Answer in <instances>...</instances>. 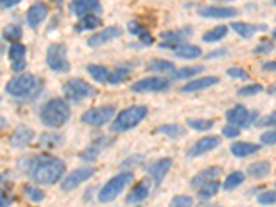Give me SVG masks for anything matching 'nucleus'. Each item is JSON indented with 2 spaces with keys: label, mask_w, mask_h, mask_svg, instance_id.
I'll return each mask as SVG.
<instances>
[{
  "label": "nucleus",
  "mask_w": 276,
  "mask_h": 207,
  "mask_svg": "<svg viewBox=\"0 0 276 207\" xmlns=\"http://www.w3.org/2000/svg\"><path fill=\"white\" fill-rule=\"evenodd\" d=\"M260 149H261V145L254 143H245V141H237L231 145V153L236 158H246L257 153Z\"/></svg>",
  "instance_id": "nucleus-24"
},
{
  "label": "nucleus",
  "mask_w": 276,
  "mask_h": 207,
  "mask_svg": "<svg viewBox=\"0 0 276 207\" xmlns=\"http://www.w3.org/2000/svg\"><path fill=\"white\" fill-rule=\"evenodd\" d=\"M36 78L32 74H22L6 84V91L13 97H25L34 89Z\"/></svg>",
  "instance_id": "nucleus-9"
},
{
  "label": "nucleus",
  "mask_w": 276,
  "mask_h": 207,
  "mask_svg": "<svg viewBox=\"0 0 276 207\" xmlns=\"http://www.w3.org/2000/svg\"><path fill=\"white\" fill-rule=\"evenodd\" d=\"M87 72H89L90 76H91L95 82H98V83H105V82L108 80L109 71L108 68L104 66V65L98 64L87 65Z\"/></svg>",
  "instance_id": "nucleus-35"
},
{
  "label": "nucleus",
  "mask_w": 276,
  "mask_h": 207,
  "mask_svg": "<svg viewBox=\"0 0 276 207\" xmlns=\"http://www.w3.org/2000/svg\"><path fill=\"white\" fill-rule=\"evenodd\" d=\"M276 123V115L275 112H272L269 115H265L262 118H258L256 120L257 127H271V126H275Z\"/></svg>",
  "instance_id": "nucleus-48"
},
{
  "label": "nucleus",
  "mask_w": 276,
  "mask_h": 207,
  "mask_svg": "<svg viewBox=\"0 0 276 207\" xmlns=\"http://www.w3.org/2000/svg\"><path fill=\"white\" fill-rule=\"evenodd\" d=\"M134 174L131 171H123L115 176L105 184L98 192V200L101 203H109L123 192V189L133 181Z\"/></svg>",
  "instance_id": "nucleus-4"
},
{
  "label": "nucleus",
  "mask_w": 276,
  "mask_h": 207,
  "mask_svg": "<svg viewBox=\"0 0 276 207\" xmlns=\"http://www.w3.org/2000/svg\"><path fill=\"white\" fill-rule=\"evenodd\" d=\"M26 68V61L22 59V61H17V62H13L11 64V71L13 72H21V71H24Z\"/></svg>",
  "instance_id": "nucleus-53"
},
{
  "label": "nucleus",
  "mask_w": 276,
  "mask_h": 207,
  "mask_svg": "<svg viewBox=\"0 0 276 207\" xmlns=\"http://www.w3.org/2000/svg\"><path fill=\"white\" fill-rule=\"evenodd\" d=\"M22 38V28L20 25H9L3 29V39L7 42H17Z\"/></svg>",
  "instance_id": "nucleus-40"
},
{
  "label": "nucleus",
  "mask_w": 276,
  "mask_h": 207,
  "mask_svg": "<svg viewBox=\"0 0 276 207\" xmlns=\"http://www.w3.org/2000/svg\"><path fill=\"white\" fill-rule=\"evenodd\" d=\"M26 174L29 176L33 181L45 185H53L57 184L64 177L65 163L61 159L50 155H38L33 158L28 159L25 162Z\"/></svg>",
  "instance_id": "nucleus-1"
},
{
  "label": "nucleus",
  "mask_w": 276,
  "mask_h": 207,
  "mask_svg": "<svg viewBox=\"0 0 276 207\" xmlns=\"http://www.w3.org/2000/svg\"><path fill=\"white\" fill-rule=\"evenodd\" d=\"M257 200H258V203L262 204V206H272V204H275L276 202L275 191H265V192L260 193V195L257 196Z\"/></svg>",
  "instance_id": "nucleus-45"
},
{
  "label": "nucleus",
  "mask_w": 276,
  "mask_h": 207,
  "mask_svg": "<svg viewBox=\"0 0 276 207\" xmlns=\"http://www.w3.org/2000/svg\"><path fill=\"white\" fill-rule=\"evenodd\" d=\"M152 134H162V135H166V137L172 138V140H177V138L184 137L187 134V130L181 124L168 123L162 124V126L156 127L152 131Z\"/></svg>",
  "instance_id": "nucleus-25"
},
{
  "label": "nucleus",
  "mask_w": 276,
  "mask_h": 207,
  "mask_svg": "<svg viewBox=\"0 0 276 207\" xmlns=\"http://www.w3.org/2000/svg\"><path fill=\"white\" fill-rule=\"evenodd\" d=\"M193 199L188 195H177L171 199L168 207H192Z\"/></svg>",
  "instance_id": "nucleus-44"
},
{
  "label": "nucleus",
  "mask_w": 276,
  "mask_h": 207,
  "mask_svg": "<svg viewBox=\"0 0 276 207\" xmlns=\"http://www.w3.org/2000/svg\"><path fill=\"white\" fill-rule=\"evenodd\" d=\"M101 24H102V21H101V18H99L98 15L87 14L84 15V17H82L79 22L75 25V32L82 33L84 30H93L95 29V28H98Z\"/></svg>",
  "instance_id": "nucleus-29"
},
{
  "label": "nucleus",
  "mask_w": 276,
  "mask_h": 207,
  "mask_svg": "<svg viewBox=\"0 0 276 207\" xmlns=\"http://www.w3.org/2000/svg\"><path fill=\"white\" fill-rule=\"evenodd\" d=\"M216 120L214 119H203V118H191L187 120V124L196 131H209L214 127Z\"/></svg>",
  "instance_id": "nucleus-37"
},
{
  "label": "nucleus",
  "mask_w": 276,
  "mask_h": 207,
  "mask_svg": "<svg viewBox=\"0 0 276 207\" xmlns=\"http://www.w3.org/2000/svg\"><path fill=\"white\" fill-rule=\"evenodd\" d=\"M127 30L134 36H137L138 39L143 42L144 45L151 46L153 43V36L151 34L145 26H143L141 24H138L137 21H130L127 24Z\"/></svg>",
  "instance_id": "nucleus-28"
},
{
  "label": "nucleus",
  "mask_w": 276,
  "mask_h": 207,
  "mask_svg": "<svg viewBox=\"0 0 276 207\" xmlns=\"http://www.w3.org/2000/svg\"><path fill=\"white\" fill-rule=\"evenodd\" d=\"M94 172V167H80L76 168L74 171L68 174L66 177L62 180V183H61V189L62 191H74L76 188L79 187L80 184L86 183L87 180L93 177Z\"/></svg>",
  "instance_id": "nucleus-12"
},
{
  "label": "nucleus",
  "mask_w": 276,
  "mask_h": 207,
  "mask_svg": "<svg viewBox=\"0 0 276 207\" xmlns=\"http://www.w3.org/2000/svg\"><path fill=\"white\" fill-rule=\"evenodd\" d=\"M222 172V167L220 166H210L206 167L202 171H199L195 177L191 180V187L195 189H199L203 184L209 183L212 180H217V177Z\"/></svg>",
  "instance_id": "nucleus-22"
},
{
  "label": "nucleus",
  "mask_w": 276,
  "mask_h": 207,
  "mask_svg": "<svg viewBox=\"0 0 276 207\" xmlns=\"http://www.w3.org/2000/svg\"><path fill=\"white\" fill-rule=\"evenodd\" d=\"M245 174L242 171H233L231 172L227 178H225V181H224V189L225 191H232V189H235L239 185L245 183Z\"/></svg>",
  "instance_id": "nucleus-38"
},
{
  "label": "nucleus",
  "mask_w": 276,
  "mask_h": 207,
  "mask_svg": "<svg viewBox=\"0 0 276 207\" xmlns=\"http://www.w3.org/2000/svg\"><path fill=\"white\" fill-rule=\"evenodd\" d=\"M221 133L224 137L227 138H236L240 135V128L235 127V126H231V124H228L225 127H222Z\"/></svg>",
  "instance_id": "nucleus-49"
},
{
  "label": "nucleus",
  "mask_w": 276,
  "mask_h": 207,
  "mask_svg": "<svg viewBox=\"0 0 276 207\" xmlns=\"http://www.w3.org/2000/svg\"><path fill=\"white\" fill-rule=\"evenodd\" d=\"M49 15V7L45 3H34L28 9L26 13V21L32 29H36Z\"/></svg>",
  "instance_id": "nucleus-19"
},
{
  "label": "nucleus",
  "mask_w": 276,
  "mask_h": 207,
  "mask_svg": "<svg viewBox=\"0 0 276 207\" xmlns=\"http://www.w3.org/2000/svg\"><path fill=\"white\" fill-rule=\"evenodd\" d=\"M227 75L232 79H239V80H249L250 79V75L247 74L245 69L236 68V66H232L227 71Z\"/></svg>",
  "instance_id": "nucleus-47"
},
{
  "label": "nucleus",
  "mask_w": 276,
  "mask_h": 207,
  "mask_svg": "<svg viewBox=\"0 0 276 207\" xmlns=\"http://www.w3.org/2000/svg\"><path fill=\"white\" fill-rule=\"evenodd\" d=\"M24 193L25 196L28 197L32 202H42L45 199V192L39 189V188L33 187V185H24Z\"/></svg>",
  "instance_id": "nucleus-42"
},
{
  "label": "nucleus",
  "mask_w": 276,
  "mask_h": 207,
  "mask_svg": "<svg viewBox=\"0 0 276 207\" xmlns=\"http://www.w3.org/2000/svg\"><path fill=\"white\" fill-rule=\"evenodd\" d=\"M34 138V131L28 126L21 124L15 128L14 133L10 137V145L13 148H24L26 145H29Z\"/></svg>",
  "instance_id": "nucleus-18"
},
{
  "label": "nucleus",
  "mask_w": 276,
  "mask_h": 207,
  "mask_svg": "<svg viewBox=\"0 0 276 207\" xmlns=\"http://www.w3.org/2000/svg\"><path fill=\"white\" fill-rule=\"evenodd\" d=\"M272 50H273V42L268 39H262L258 45L254 47L253 50V53L254 54H268V53H271Z\"/></svg>",
  "instance_id": "nucleus-46"
},
{
  "label": "nucleus",
  "mask_w": 276,
  "mask_h": 207,
  "mask_svg": "<svg viewBox=\"0 0 276 207\" xmlns=\"http://www.w3.org/2000/svg\"><path fill=\"white\" fill-rule=\"evenodd\" d=\"M227 54H228V49H225V47H221V49L213 50V51H210L209 54H206V57H204V58L206 59L220 58V57H224V55H227Z\"/></svg>",
  "instance_id": "nucleus-51"
},
{
  "label": "nucleus",
  "mask_w": 276,
  "mask_h": 207,
  "mask_svg": "<svg viewBox=\"0 0 276 207\" xmlns=\"http://www.w3.org/2000/svg\"><path fill=\"white\" fill-rule=\"evenodd\" d=\"M120 34H122V29L119 26H108V28L97 32V33L91 34L87 39V45L90 47H98V46L108 43L111 40L116 39Z\"/></svg>",
  "instance_id": "nucleus-17"
},
{
  "label": "nucleus",
  "mask_w": 276,
  "mask_h": 207,
  "mask_svg": "<svg viewBox=\"0 0 276 207\" xmlns=\"http://www.w3.org/2000/svg\"><path fill=\"white\" fill-rule=\"evenodd\" d=\"M225 118H227V122L231 126H235L237 128L249 127L253 123H256V120L258 119V114L257 112H249V109L245 105L237 104L233 108L227 111Z\"/></svg>",
  "instance_id": "nucleus-8"
},
{
  "label": "nucleus",
  "mask_w": 276,
  "mask_h": 207,
  "mask_svg": "<svg viewBox=\"0 0 276 207\" xmlns=\"http://www.w3.org/2000/svg\"><path fill=\"white\" fill-rule=\"evenodd\" d=\"M220 187H221V184L218 180H212V181H209V183L203 184L202 187L199 188V191H197V196L199 199H202V200H207V199H212L213 196H216L220 191Z\"/></svg>",
  "instance_id": "nucleus-33"
},
{
  "label": "nucleus",
  "mask_w": 276,
  "mask_h": 207,
  "mask_svg": "<svg viewBox=\"0 0 276 207\" xmlns=\"http://www.w3.org/2000/svg\"><path fill=\"white\" fill-rule=\"evenodd\" d=\"M174 69H176L174 64L171 61H167V59L155 58L151 59L147 64V71H149V72H170L171 74Z\"/></svg>",
  "instance_id": "nucleus-34"
},
{
  "label": "nucleus",
  "mask_w": 276,
  "mask_h": 207,
  "mask_svg": "<svg viewBox=\"0 0 276 207\" xmlns=\"http://www.w3.org/2000/svg\"><path fill=\"white\" fill-rule=\"evenodd\" d=\"M220 83V78L218 76H204V78H199V79L191 80L187 84H184L181 87V93H195V91H202V90L210 89L213 86Z\"/></svg>",
  "instance_id": "nucleus-21"
},
{
  "label": "nucleus",
  "mask_w": 276,
  "mask_h": 207,
  "mask_svg": "<svg viewBox=\"0 0 276 207\" xmlns=\"http://www.w3.org/2000/svg\"><path fill=\"white\" fill-rule=\"evenodd\" d=\"M114 143L115 137H111V135H102V137L95 138L93 143L90 144L89 147L80 153V159L84 160V162H94V160L98 159L99 155L105 149H108Z\"/></svg>",
  "instance_id": "nucleus-11"
},
{
  "label": "nucleus",
  "mask_w": 276,
  "mask_h": 207,
  "mask_svg": "<svg viewBox=\"0 0 276 207\" xmlns=\"http://www.w3.org/2000/svg\"><path fill=\"white\" fill-rule=\"evenodd\" d=\"M172 160L170 158H163L159 159L156 162H153L151 166H149L148 171L151 174V177L153 178V181H155V185L159 187L160 184L163 183V180L164 177L167 176L168 170L171 167Z\"/></svg>",
  "instance_id": "nucleus-20"
},
{
  "label": "nucleus",
  "mask_w": 276,
  "mask_h": 207,
  "mask_svg": "<svg viewBox=\"0 0 276 207\" xmlns=\"http://www.w3.org/2000/svg\"><path fill=\"white\" fill-rule=\"evenodd\" d=\"M268 94H272V95L275 94V86H271V87L268 89Z\"/></svg>",
  "instance_id": "nucleus-56"
},
{
  "label": "nucleus",
  "mask_w": 276,
  "mask_h": 207,
  "mask_svg": "<svg viewBox=\"0 0 276 207\" xmlns=\"http://www.w3.org/2000/svg\"><path fill=\"white\" fill-rule=\"evenodd\" d=\"M65 138L62 134L58 133H43L39 138V144L43 148L54 149L58 147H62Z\"/></svg>",
  "instance_id": "nucleus-31"
},
{
  "label": "nucleus",
  "mask_w": 276,
  "mask_h": 207,
  "mask_svg": "<svg viewBox=\"0 0 276 207\" xmlns=\"http://www.w3.org/2000/svg\"><path fill=\"white\" fill-rule=\"evenodd\" d=\"M260 141H261L262 145H275L276 143V133L272 130V131H265L264 134H261V137H260Z\"/></svg>",
  "instance_id": "nucleus-50"
},
{
  "label": "nucleus",
  "mask_w": 276,
  "mask_h": 207,
  "mask_svg": "<svg viewBox=\"0 0 276 207\" xmlns=\"http://www.w3.org/2000/svg\"><path fill=\"white\" fill-rule=\"evenodd\" d=\"M149 188H151V184H149V180H143L135 185V187L130 191V193L126 197V202L130 203V204H135V203L143 202L144 199H147L149 195Z\"/></svg>",
  "instance_id": "nucleus-23"
},
{
  "label": "nucleus",
  "mask_w": 276,
  "mask_h": 207,
  "mask_svg": "<svg viewBox=\"0 0 276 207\" xmlns=\"http://www.w3.org/2000/svg\"><path fill=\"white\" fill-rule=\"evenodd\" d=\"M202 49L196 45H187L181 43L174 49V55L183 59H196L202 55Z\"/></svg>",
  "instance_id": "nucleus-27"
},
{
  "label": "nucleus",
  "mask_w": 276,
  "mask_h": 207,
  "mask_svg": "<svg viewBox=\"0 0 276 207\" xmlns=\"http://www.w3.org/2000/svg\"><path fill=\"white\" fill-rule=\"evenodd\" d=\"M25 54H26V47L21 43H13L9 50V57H10L11 62H17V61H22L25 59Z\"/></svg>",
  "instance_id": "nucleus-41"
},
{
  "label": "nucleus",
  "mask_w": 276,
  "mask_h": 207,
  "mask_svg": "<svg viewBox=\"0 0 276 207\" xmlns=\"http://www.w3.org/2000/svg\"><path fill=\"white\" fill-rule=\"evenodd\" d=\"M197 14L200 17H204V18L222 20V18L236 17L239 14V11L235 7H231V6H206V7H200L197 10Z\"/></svg>",
  "instance_id": "nucleus-14"
},
{
  "label": "nucleus",
  "mask_w": 276,
  "mask_h": 207,
  "mask_svg": "<svg viewBox=\"0 0 276 207\" xmlns=\"http://www.w3.org/2000/svg\"><path fill=\"white\" fill-rule=\"evenodd\" d=\"M204 71V66L202 65H196V66H185L181 69H174L171 74H170V79L180 80V79H188V78H192L196 75L202 74Z\"/></svg>",
  "instance_id": "nucleus-32"
},
{
  "label": "nucleus",
  "mask_w": 276,
  "mask_h": 207,
  "mask_svg": "<svg viewBox=\"0 0 276 207\" xmlns=\"http://www.w3.org/2000/svg\"><path fill=\"white\" fill-rule=\"evenodd\" d=\"M116 108L114 105H101L95 108H90L80 116V120L84 124H89L93 127H102L104 124H107L114 118Z\"/></svg>",
  "instance_id": "nucleus-7"
},
{
  "label": "nucleus",
  "mask_w": 276,
  "mask_h": 207,
  "mask_svg": "<svg viewBox=\"0 0 276 207\" xmlns=\"http://www.w3.org/2000/svg\"><path fill=\"white\" fill-rule=\"evenodd\" d=\"M193 33V28L192 26H184V28H180V29H174V30H166L163 32L160 36L166 42H163L159 45L160 49H176L178 45H181V42L185 39H188L191 34Z\"/></svg>",
  "instance_id": "nucleus-13"
},
{
  "label": "nucleus",
  "mask_w": 276,
  "mask_h": 207,
  "mask_svg": "<svg viewBox=\"0 0 276 207\" xmlns=\"http://www.w3.org/2000/svg\"><path fill=\"white\" fill-rule=\"evenodd\" d=\"M228 34V28L225 25H220V26H216L214 29L209 30L202 36V40L204 43H216V42H220Z\"/></svg>",
  "instance_id": "nucleus-36"
},
{
  "label": "nucleus",
  "mask_w": 276,
  "mask_h": 207,
  "mask_svg": "<svg viewBox=\"0 0 276 207\" xmlns=\"http://www.w3.org/2000/svg\"><path fill=\"white\" fill-rule=\"evenodd\" d=\"M271 172V163L268 160H258L247 167V174L252 178H264Z\"/></svg>",
  "instance_id": "nucleus-30"
},
{
  "label": "nucleus",
  "mask_w": 276,
  "mask_h": 207,
  "mask_svg": "<svg viewBox=\"0 0 276 207\" xmlns=\"http://www.w3.org/2000/svg\"><path fill=\"white\" fill-rule=\"evenodd\" d=\"M62 91H64L65 97L74 102H79L80 99L90 98L97 94V89L94 86H91L89 82L78 79V78L65 82L62 86Z\"/></svg>",
  "instance_id": "nucleus-6"
},
{
  "label": "nucleus",
  "mask_w": 276,
  "mask_h": 207,
  "mask_svg": "<svg viewBox=\"0 0 276 207\" xmlns=\"http://www.w3.org/2000/svg\"><path fill=\"white\" fill-rule=\"evenodd\" d=\"M68 49L64 43H53L49 46L47 53H46V64L51 71L54 72H69L71 69V62L66 57Z\"/></svg>",
  "instance_id": "nucleus-5"
},
{
  "label": "nucleus",
  "mask_w": 276,
  "mask_h": 207,
  "mask_svg": "<svg viewBox=\"0 0 276 207\" xmlns=\"http://www.w3.org/2000/svg\"><path fill=\"white\" fill-rule=\"evenodd\" d=\"M276 69V62L275 61H266L262 64V71L265 72H275Z\"/></svg>",
  "instance_id": "nucleus-55"
},
{
  "label": "nucleus",
  "mask_w": 276,
  "mask_h": 207,
  "mask_svg": "<svg viewBox=\"0 0 276 207\" xmlns=\"http://www.w3.org/2000/svg\"><path fill=\"white\" fill-rule=\"evenodd\" d=\"M131 72V69L126 68V66H119L112 72V74H109L108 76V82L109 84H120L122 82L127 79L128 75Z\"/></svg>",
  "instance_id": "nucleus-39"
},
{
  "label": "nucleus",
  "mask_w": 276,
  "mask_h": 207,
  "mask_svg": "<svg viewBox=\"0 0 276 207\" xmlns=\"http://www.w3.org/2000/svg\"><path fill=\"white\" fill-rule=\"evenodd\" d=\"M148 115V108L144 105H131L128 108L123 109L116 116L114 123L111 124V131L114 133H124L131 128L137 127Z\"/></svg>",
  "instance_id": "nucleus-3"
},
{
  "label": "nucleus",
  "mask_w": 276,
  "mask_h": 207,
  "mask_svg": "<svg viewBox=\"0 0 276 207\" xmlns=\"http://www.w3.org/2000/svg\"><path fill=\"white\" fill-rule=\"evenodd\" d=\"M11 203H13V197L6 191L0 189V207H10Z\"/></svg>",
  "instance_id": "nucleus-52"
},
{
  "label": "nucleus",
  "mask_w": 276,
  "mask_h": 207,
  "mask_svg": "<svg viewBox=\"0 0 276 207\" xmlns=\"http://www.w3.org/2000/svg\"><path fill=\"white\" fill-rule=\"evenodd\" d=\"M69 11L74 15L84 17L87 14H94V13H101L102 6L97 0H76L69 3Z\"/></svg>",
  "instance_id": "nucleus-16"
},
{
  "label": "nucleus",
  "mask_w": 276,
  "mask_h": 207,
  "mask_svg": "<svg viewBox=\"0 0 276 207\" xmlns=\"http://www.w3.org/2000/svg\"><path fill=\"white\" fill-rule=\"evenodd\" d=\"M168 87H170V80L167 78L153 76V78H145V79L134 82L130 90L133 93H159V91L167 90Z\"/></svg>",
  "instance_id": "nucleus-10"
},
{
  "label": "nucleus",
  "mask_w": 276,
  "mask_h": 207,
  "mask_svg": "<svg viewBox=\"0 0 276 207\" xmlns=\"http://www.w3.org/2000/svg\"><path fill=\"white\" fill-rule=\"evenodd\" d=\"M39 118L47 127L58 128L64 126L71 118V108L62 98H53L40 108Z\"/></svg>",
  "instance_id": "nucleus-2"
},
{
  "label": "nucleus",
  "mask_w": 276,
  "mask_h": 207,
  "mask_svg": "<svg viewBox=\"0 0 276 207\" xmlns=\"http://www.w3.org/2000/svg\"><path fill=\"white\" fill-rule=\"evenodd\" d=\"M231 28L243 39H252L257 30H265L266 25H253L246 22H232Z\"/></svg>",
  "instance_id": "nucleus-26"
},
{
  "label": "nucleus",
  "mask_w": 276,
  "mask_h": 207,
  "mask_svg": "<svg viewBox=\"0 0 276 207\" xmlns=\"http://www.w3.org/2000/svg\"><path fill=\"white\" fill-rule=\"evenodd\" d=\"M262 90H264V87H262L261 84H249V86H243V87L237 90V95H240V97H252V95H257V94L261 93Z\"/></svg>",
  "instance_id": "nucleus-43"
},
{
  "label": "nucleus",
  "mask_w": 276,
  "mask_h": 207,
  "mask_svg": "<svg viewBox=\"0 0 276 207\" xmlns=\"http://www.w3.org/2000/svg\"><path fill=\"white\" fill-rule=\"evenodd\" d=\"M221 143V140L217 135H207V137L200 138L195 145H192L189 151L187 152L188 158H197L202 156L204 153L210 152L213 149H216Z\"/></svg>",
  "instance_id": "nucleus-15"
},
{
  "label": "nucleus",
  "mask_w": 276,
  "mask_h": 207,
  "mask_svg": "<svg viewBox=\"0 0 276 207\" xmlns=\"http://www.w3.org/2000/svg\"><path fill=\"white\" fill-rule=\"evenodd\" d=\"M141 162H143V156L134 155V156H130V158L124 162V164H127V166H137V164H140Z\"/></svg>",
  "instance_id": "nucleus-54"
}]
</instances>
